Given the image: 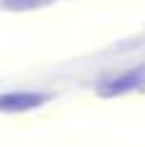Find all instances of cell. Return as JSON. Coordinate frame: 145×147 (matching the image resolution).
<instances>
[{
	"mask_svg": "<svg viewBox=\"0 0 145 147\" xmlns=\"http://www.w3.org/2000/svg\"><path fill=\"white\" fill-rule=\"evenodd\" d=\"M143 85H145V65H138V67L127 70L125 75H119V78L104 83V85L99 88V96L114 98V96H122V93H132V90H138V88H143Z\"/></svg>",
	"mask_w": 145,
	"mask_h": 147,
	"instance_id": "6da1fadb",
	"label": "cell"
},
{
	"mask_svg": "<svg viewBox=\"0 0 145 147\" xmlns=\"http://www.w3.org/2000/svg\"><path fill=\"white\" fill-rule=\"evenodd\" d=\"M44 101H47L44 93H34V90H13V93H3V96H0V111H5V114L31 111V109H39Z\"/></svg>",
	"mask_w": 145,
	"mask_h": 147,
	"instance_id": "7a4b0ae2",
	"label": "cell"
},
{
	"mask_svg": "<svg viewBox=\"0 0 145 147\" xmlns=\"http://www.w3.org/2000/svg\"><path fill=\"white\" fill-rule=\"evenodd\" d=\"M52 0H3V8L8 10H34L42 5H49Z\"/></svg>",
	"mask_w": 145,
	"mask_h": 147,
	"instance_id": "3957f363",
	"label": "cell"
}]
</instances>
